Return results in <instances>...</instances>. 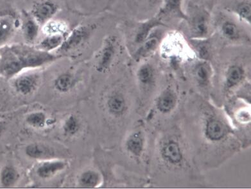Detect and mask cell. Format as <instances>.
Listing matches in <instances>:
<instances>
[{
	"label": "cell",
	"mask_w": 251,
	"mask_h": 189,
	"mask_svg": "<svg viewBox=\"0 0 251 189\" xmlns=\"http://www.w3.org/2000/svg\"><path fill=\"white\" fill-rule=\"evenodd\" d=\"M118 3L123 5L122 9L125 13L140 21L155 16L160 9L162 0H114L112 7Z\"/></svg>",
	"instance_id": "obj_3"
},
{
	"label": "cell",
	"mask_w": 251,
	"mask_h": 189,
	"mask_svg": "<svg viewBox=\"0 0 251 189\" xmlns=\"http://www.w3.org/2000/svg\"><path fill=\"white\" fill-rule=\"evenodd\" d=\"M165 28L166 27H159L155 29L148 38L135 49L132 53V57L136 61H140L145 58L148 57L156 50L165 37Z\"/></svg>",
	"instance_id": "obj_13"
},
{
	"label": "cell",
	"mask_w": 251,
	"mask_h": 189,
	"mask_svg": "<svg viewBox=\"0 0 251 189\" xmlns=\"http://www.w3.org/2000/svg\"><path fill=\"white\" fill-rule=\"evenodd\" d=\"M195 77L200 84L205 85L208 83L211 75V68L206 62L197 64L194 69Z\"/></svg>",
	"instance_id": "obj_29"
},
{
	"label": "cell",
	"mask_w": 251,
	"mask_h": 189,
	"mask_svg": "<svg viewBox=\"0 0 251 189\" xmlns=\"http://www.w3.org/2000/svg\"><path fill=\"white\" fill-rule=\"evenodd\" d=\"M39 83V75L35 72L18 74L14 77L12 87L18 94L27 95L36 90Z\"/></svg>",
	"instance_id": "obj_15"
},
{
	"label": "cell",
	"mask_w": 251,
	"mask_h": 189,
	"mask_svg": "<svg viewBox=\"0 0 251 189\" xmlns=\"http://www.w3.org/2000/svg\"><path fill=\"white\" fill-rule=\"evenodd\" d=\"M177 103V96L174 91L167 89L161 93L157 99L156 107L158 111L163 114L171 112Z\"/></svg>",
	"instance_id": "obj_20"
},
{
	"label": "cell",
	"mask_w": 251,
	"mask_h": 189,
	"mask_svg": "<svg viewBox=\"0 0 251 189\" xmlns=\"http://www.w3.org/2000/svg\"><path fill=\"white\" fill-rule=\"evenodd\" d=\"M58 57L27 44L9 43L0 47V76L10 80L25 70L42 67Z\"/></svg>",
	"instance_id": "obj_1"
},
{
	"label": "cell",
	"mask_w": 251,
	"mask_h": 189,
	"mask_svg": "<svg viewBox=\"0 0 251 189\" xmlns=\"http://www.w3.org/2000/svg\"><path fill=\"white\" fill-rule=\"evenodd\" d=\"M126 146L130 154L135 157H140L144 147V138L140 133L136 132L132 134L126 140Z\"/></svg>",
	"instance_id": "obj_25"
},
{
	"label": "cell",
	"mask_w": 251,
	"mask_h": 189,
	"mask_svg": "<svg viewBox=\"0 0 251 189\" xmlns=\"http://www.w3.org/2000/svg\"><path fill=\"white\" fill-rule=\"evenodd\" d=\"M79 119L74 115H70L64 121L63 126L64 134L66 136H74L80 130Z\"/></svg>",
	"instance_id": "obj_31"
},
{
	"label": "cell",
	"mask_w": 251,
	"mask_h": 189,
	"mask_svg": "<svg viewBox=\"0 0 251 189\" xmlns=\"http://www.w3.org/2000/svg\"><path fill=\"white\" fill-rule=\"evenodd\" d=\"M18 30H20L19 14L8 8L0 15V47L10 43Z\"/></svg>",
	"instance_id": "obj_8"
},
{
	"label": "cell",
	"mask_w": 251,
	"mask_h": 189,
	"mask_svg": "<svg viewBox=\"0 0 251 189\" xmlns=\"http://www.w3.org/2000/svg\"><path fill=\"white\" fill-rule=\"evenodd\" d=\"M69 24L65 21L54 20L41 27V32L45 35H67L70 32Z\"/></svg>",
	"instance_id": "obj_24"
},
{
	"label": "cell",
	"mask_w": 251,
	"mask_h": 189,
	"mask_svg": "<svg viewBox=\"0 0 251 189\" xmlns=\"http://www.w3.org/2000/svg\"><path fill=\"white\" fill-rule=\"evenodd\" d=\"M244 74V68L239 64H233L230 66L226 72V85L229 87L236 86L238 83L241 82Z\"/></svg>",
	"instance_id": "obj_26"
},
{
	"label": "cell",
	"mask_w": 251,
	"mask_h": 189,
	"mask_svg": "<svg viewBox=\"0 0 251 189\" xmlns=\"http://www.w3.org/2000/svg\"><path fill=\"white\" fill-rule=\"evenodd\" d=\"M185 0H162L160 9L155 15L161 18L166 24L169 20H177L186 22L188 14L184 9Z\"/></svg>",
	"instance_id": "obj_12"
},
{
	"label": "cell",
	"mask_w": 251,
	"mask_h": 189,
	"mask_svg": "<svg viewBox=\"0 0 251 189\" xmlns=\"http://www.w3.org/2000/svg\"><path fill=\"white\" fill-rule=\"evenodd\" d=\"M118 45L119 41L117 35L109 34L105 37L95 64V69L97 72L105 73L111 69L117 57Z\"/></svg>",
	"instance_id": "obj_7"
},
{
	"label": "cell",
	"mask_w": 251,
	"mask_h": 189,
	"mask_svg": "<svg viewBox=\"0 0 251 189\" xmlns=\"http://www.w3.org/2000/svg\"><path fill=\"white\" fill-rule=\"evenodd\" d=\"M66 7L77 15H97L111 9L114 0H64Z\"/></svg>",
	"instance_id": "obj_5"
},
{
	"label": "cell",
	"mask_w": 251,
	"mask_h": 189,
	"mask_svg": "<svg viewBox=\"0 0 251 189\" xmlns=\"http://www.w3.org/2000/svg\"><path fill=\"white\" fill-rule=\"evenodd\" d=\"M161 155L163 159L172 165H178L183 159L182 149L176 141H171L166 143L162 147Z\"/></svg>",
	"instance_id": "obj_17"
},
{
	"label": "cell",
	"mask_w": 251,
	"mask_h": 189,
	"mask_svg": "<svg viewBox=\"0 0 251 189\" xmlns=\"http://www.w3.org/2000/svg\"><path fill=\"white\" fill-rule=\"evenodd\" d=\"M60 10L59 4L54 0H37L33 3L29 12L42 27L52 20Z\"/></svg>",
	"instance_id": "obj_10"
},
{
	"label": "cell",
	"mask_w": 251,
	"mask_h": 189,
	"mask_svg": "<svg viewBox=\"0 0 251 189\" xmlns=\"http://www.w3.org/2000/svg\"><path fill=\"white\" fill-rule=\"evenodd\" d=\"M101 181L100 175L94 170H87L80 174L78 184L81 188H94L98 186Z\"/></svg>",
	"instance_id": "obj_28"
},
{
	"label": "cell",
	"mask_w": 251,
	"mask_h": 189,
	"mask_svg": "<svg viewBox=\"0 0 251 189\" xmlns=\"http://www.w3.org/2000/svg\"><path fill=\"white\" fill-rule=\"evenodd\" d=\"M206 136L211 141H219L225 138L226 128L221 120L211 119L207 121L206 125Z\"/></svg>",
	"instance_id": "obj_22"
},
{
	"label": "cell",
	"mask_w": 251,
	"mask_h": 189,
	"mask_svg": "<svg viewBox=\"0 0 251 189\" xmlns=\"http://www.w3.org/2000/svg\"><path fill=\"white\" fill-rule=\"evenodd\" d=\"M159 27H168V25L156 15L147 20L136 21L134 25L127 26L125 31L126 41L128 45H134L136 49Z\"/></svg>",
	"instance_id": "obj_2"
},
{
	"label": "cell",
	"mask_w": 251,
	"mask_h": 189,
	"mask_svg": "<svg viewBox=\"0 0 251 189\" xmlns=\"http://www.w3.org/2000/svg\"><path fill=\"white\" fill-rule=\"evenodd\" d=\"M66 35H45V36L37 44L36 47L41 50L51 53V51L60 48L64 43Z\"/></svg>",
	"instance_id": "obj_21"
},
{
	"label": "cell",
	"mask_w": 251,
	"mask_h": 189,
	"mask_svg": "<svg viewBox=\"0 0 251 189\" xmlns=\"http://www.w3.org/2000/svg\"><path fill=\"white\" fill-rule=\"evenodd\" d=\"M26 122L33 128H42L47 122V116L43 112H32L26 116Z\"/></svg>",
	"instance_id": "obj_32"
},
{
	"label": "cell",
	"mask_w": 251,
	"mask_h": 189,
	"mask_svg": "<svg viewBox=\"0 0 251 189\" xmlns=\"http://www.w3.org/2000/svg\"><path fill=\"white\" fill-rule=\"evenodd\" d=\"M9 7H0V15H1V14H3L4 12L6 10H7Z\"/></svg>",
	"instance_id": "obj_34"
},
{
	"label": "cell",
	"mask_w": 251,
	"mask_h": 189,
	"mask_svg": "<svg viewBox=\"0 0 251 189\" xmlns=\"http://www.w3.org/2000/svg\"><path fill=\"white\" fill-rule=\"evenodd\" d=\"M225 10L231 14L240 24L251 27V0H235L225 7Z\"/></svg>",
	"instance_id": "obj_14"
},
{
	"label": "cell",
	"mask_w": 251,
	"mask_h": 189,
	"mask_svg": "<svg viewBox=\"0 0 251 189\" xmlns=\"http://www.w3.org/2000/svg\"><path fill=\"white\" fill-rule=\"evenodd\" d=\"M107 107L109 113L116 117L123 115L126 109L125 97L120 93H115L109 97L107 101Z\"/></svg>",
	"instance_id": "obj_23"
},
{
	"label": "cell",
	"mask_w": 251,
	"mask_h": 189,
	"mask_svg": "<svg viewBox=\"0 0 251 189\" xmlns=\"http://www.w3.org/2000/svg\"><path fill=\"white\" fill-rule=\"evenodd\" d=\"M75 84V79L70 72H64L54 80V87L60 93L69 92Z\"/></svg>",
	"instance_id": "obj_27"
},
{
	"label": "cell",
	"mask_w": 251,
	"mask_h": 189,
	"mask_svg": "<svg viewBox=\"0 0 251 189\" xmlns=\"http://www.w3.org/2000/svg\"><path fill=\"white\" fill-rule=\"evenodd\" d=\"M217 29L219 34L226 40L232 42L250 40V36L240 23L229 17L220 19Z\"/></svg>",
	"instance_id": "obj_9"
},
{
	"label": "cell",
	"mask_w": 251,
	"mask_h": 189,
	"mask_svg": "<svg viewBox=\"0 0 251 189\" xmlns=\"http://www.w3.org/2000/svg\"><path fill=\"white\" fill-rule=\"evenodd\" d=\"M25 154L30 159L51 160L55 157V151L51 147L40 143H33L25 148Z\"/></svg>",
	"instance_id": "obj_18"
},
{
	"label": "cell",
	"mask_w": 251,
	"mask_h": 189,
	"mask_svg": "<svg viewBox=\"0 0 251 189\" xmlns=\"http://www.w3.org/2000/svg\"><path fill=\"white\" fill-rule=\"evenodd\" d=\"M19 179L20 174L11 164H6L0 170V185L2 188H12L15 186Z\"/></svg>",
	"instance_id": "obj_19"
},
{
	"label": "cell",
	"mask_w": 251,
	"mask_h": 189,
	"mask_svg": "<svg viewBox=\"0 0 251 189\" xmlns=\"http://www.w3.org/2000/svg\"><path fill=\"white\" fill-rule=\"evenodd\" d=\"M20 31L26 44L34 46L37 43L41 32V26L29 10H22L19 14Z\"/></svg>",
	"instance_id": "obj_11"
},
{
	"label": "cell",
	"mask_w": 251,
	"mask_h": 189,
	"mask_svg": "<svg viewBox=\"0 0 251 189\" xmlns=\"http://www.w3.org/2000/svg\"><path fill=\"white\" fill-rule=\"evenodd\" d=\"M137 77L139 82L145 86L152 83L154 78V70L152 65L149 63L142 64L137 71Z\"/></svg>",
	"instance_id": "obj_30"
},
{
	"label": "cell",
	"mask_w": 251,
	"mask_h": 189,
	"mask_svg": "<svg viewBox=\"0 0 251 189\" xmlns=\"http://www.w3.org/2000/svg\"><path fill=\"white\" fill-rule=\"evenodd\" d=\"M196 7L192 15H188V34L191 39H204L209 37L211 33V16L206 9ZM195 7V8H196Z\"/></svg>",
	"instance_id": "obj_4"
},
{
	"label": "cell",
	"mask_w": 251,
	"mask_h": 189,
	"mask_svg": "<svg viewBox=\"0 0 251 189\" xmlns=\"http://www.w3.org/2000/svg\"><path fill=\"white\" fill-rule=\"evenodd\" d=\"M97 28L95 24H82L74 27L68 32L63 45L58 50L67 53L82 47L88 42Z\"/></svg>",
	"instance_id": "obj_6"
},
{
	"label": "cell",
	"mask_w": 251,
	"mask_h": 189,
	"mask_svg": "<svg viewBox=\"0 0 251 189\" xmlns=\"http://www.w3.org/2000/svg\"><path fill=\"white\" fill-rule=\"evenodd\" d=\"M67 166V163L63 161H49L44 162L37 168L36 174L42 179L52 177L58 172L63 171Z\"/></svg>",
	"instance_id": "obj_16"
},
{
	"label": "cell",
	"mask_w": 251,
	"mask_h": 189,
	"mask_svg": "<svg viewBox=\"0 0 251 189\" xmlns=\"http://www.w3.org/2000/svg\"><path fill=\"white\" fill-rule=\"evenodd\" d=\"M204 1H206V0H191V1H189L194 4V6H195V7H196V6L198 5V4L202 3V2Z\"/></svg>",
	"instance_id": "obj_33"
}]
</instances>
